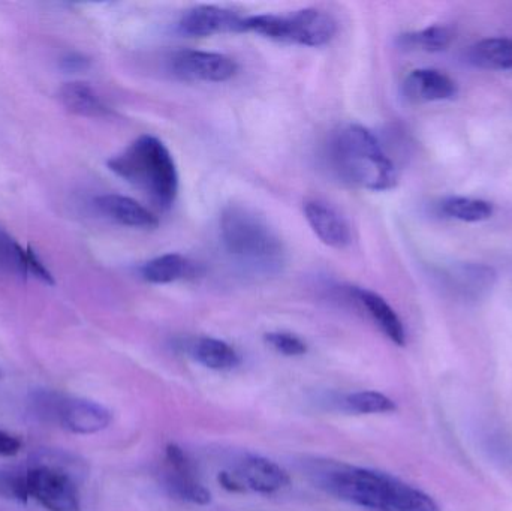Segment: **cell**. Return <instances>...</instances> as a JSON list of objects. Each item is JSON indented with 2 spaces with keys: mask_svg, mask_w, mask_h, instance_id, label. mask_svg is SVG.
Masks as SVG:
<instances>
[{
  "mask_svg": "<svg viewBox=\"0 0 512 511\" xmlns=\"http://www.w3.org/2000/svg\"><path fill=\"white\" fill-rule=\"evenodd\" d=\"M222 246L234 263L259 276H276L286 264L279 234L245 204H228L219 218Z\"/></svg>",
  "mask_w": 512,
  "mask_h": 511,
  "instance_id": "obj_1",
  "label": "cell"
},
{
  "mask_svg": "<svg viewBox=\"0 0 512 511\" xmlns=\"http://www.w3.org/2000/svg\"><path fill=\"white\" fill-rule=\"evenodd\" d=\"M334 173L349 185L382 192L396 188L399 173L370 129L358 123L342 126L328 144Z\"/></svg>",
  "mask_w": 512,
  "mask_h": 511,
  "instance_id": "obj_2",
  "label": "cell"
},
{
  "mask_svg": "<svg viewBox=\"0 0 512 511\" xmlns=\"http://www.w3.org/2000/svg\"><path fill=\"white\" fill-rule=\"evenodd\" d=\"M328 489L342 500L376 511H441L426 492L379 471L343 468L328 474Z\"/></svg>",
  "mask_w": 512,
  "mask_h": 511,
  "instance_id": "obj_3",
  "label": "cell"
},
{
  "mask_svg": "<svg viewBox=\"0 0 512 511\" xmlns=\"http://www.w3.org/2000/svg\"><path fill=\"white\" fill-rule=\"evenodd\" d=\"M117 176L146 192L156 206L170 209L176 203L180 176L176 161L164 141L153 135H141L122 153L108 161Z\"/></svg>",
  "mask_w": 512,
  "mask_h": 511,
  "instance_id": "obj_4",
  "label": "cell"
},
{
  "mask_svg": "<svg viewBox=\"0 0 512 511\" xmlns=\"http://www.w3.org/2000/svg\"><path fill=\"white\" fill-rule=\"evenodd\" d=\"M245 32L286 44L322 47L334 38L333 15L318 8H304L288 15L259 14L245 17Z\"/></svg>",
  "mask_w": 512,
  "mask_h": 511,
  "instance_id": "obj_5",
  "label": "cell"
},
{
  "mask_svg": "<svg viewBox=\"0 0 512 511\" xmlns=\"http://www.w3.org/2000/svg\"><path fill=\"white\" fill-rule=\"evenodd\" d=\"M36 413L50 422H56L65 431L78 435H92L110 426L111 413L95 401L66 398L57 393H39L35 398Z\"/></svg>",
  "mask_w": 512,
  "mask_h": 511,
  "instance_id": "obj_6",
  "label": "cell"
},
{
  "mask_svg": "<svg viewBox=\"0 0 512 511\" xmlns=\"http://www.w3.org/2000/svg\"><path fill=\"white\" fill-rule=\"evenodd\" d=\"M26 486L29 497L35 498L50 511L80 510V494L72 477L60 468H32L26 473Z\"/></svg>",
  "mask_w": 512,
  "mask_h": 511,
  "instance_id": "obj_7",
  "label": "cell"
},
{
  "mask_svg": "<svg viewBox=\"0 0 512 511\" xmlns=\"http://www.w3.org/2000/svg\"><path fill=\"white\" fill-rule=\"evenodd\" d=\"M171 69L177 77L203 83H224L239 71L236 60L213 51L182 50L171 59Z\"/></svg>",
  "mask_w": 512,
  "mask_h": 511,
  "instance_id": "obj_8",
  "label": "cell"
},
{
  "mask_svg": "<svg viewBox=\"0 0 512 511\" xmlns=\"http://www.w3.org/2000/svg\"><path fill=\"white\" fill-rule=\"evenodd\" d=\"M179 32L195 38H206L218 33L245 32V17H240L237 12L222 6H195L180 18Z\"/></svg>",
  "mask_w": 512,
  "mask_h": 511,
  "instance_id": "obj_9",
  "label": "cell"
},
{
  "mask_svg": "<svg viewBox=\"0 0 512 511\" xmlns=\"http://www.w3.org/2000/svg\"><path fill=\"white\" fill-rule=\"evenodd\" d=\"M304 218L325 245L345 249L351 245L352 234L346 219L327 201L309 200L303 206Z\"/></svg>",
  "mask_w": 512,
  "mask_h": 511,
  "instance_id": "obj_10",
  "label": "cell"
},
{
  "mask_svg": "<svg viewBox=\"0 0 512 511\" xmlns=\"http://www.w3.org/2000/svg\"><path fill=\"white\" fill-rule=\"evenodd\" d=\"M403 96L414 104L453 101L459 95L456 81L438 69H415L402 84Z\"/></svg>",
  "mask_w": 512,
  "mask_h": 511,
  "instance_id": "obj_11",
  "label": "cell"
},
{
  "mask_svg": "<svg viewBox=\"0 0 512 511\" xmlns=\"http://www.w3.org/2000/svg\"><path fill=\"white\" fill-rule=\"evenodd\" d=\"M346 296L354 300L358 308L366 311V314L375 321L376 326L384 332V335L390 341H393L399 347L406 344L405 326H403L397 312L391 308L390 303L384 297L360 287L346 288Z\"/></svg>",
  "mask_w": 512,
  "mask_h": 511,
  "instance_id": "obj_12",
  "label": "cell"
},
{
  "mask_svg": "<svg viewBox=\"0 0 512 511\" xmlns=\"http://www.w3.org/2000/svg\"><path fill=\"white\" fill-rule=\"evenodd\" d=\"M95 203L105 216L125 227L141 228V230L158 228L159 219L134 198L107 194L96 198Z\"/></svg>",
  "mask_w": 512,
  "mask_h": 511,
  "instance_id": "obj_13",
  "label": "cell"
},
{
  "mask_svg": "<svg viewBox=\"0 0 512 511\" xmlns=\"http://www.w3.org/2000/svg\"><path fill=\"white\" fill-rule=\"evenodd\" d=\"M243 485L259 494H273L289 483V476L276 462L261 456H248L240 464L239 474Z\"/></svg>",
  "mask_w": 512,
  "mask_h": 511,
  "instance_id": "obj_14",
  "label": "cell"
},
{
  "mask_svg": "<svg viewBox=\"0 0 512 511\" xmlns=\"http://www.w3.org/2000/svg\"><path fill=\"white\" fill-rule=\"evenodd\" d=\"M59 99L63 107L71 113L84 117L110 116V107L104 104L98 93L83 81L65 83L59 90Z\"/></svg>",
  "mask_w": 512,
  "mask_h": 511,
  "instance_id": "obj_15",
  "label": "cell"
},
{
  "mask_svg": "<svg viewBox=\"0 0 512 511\" xmlns=\"http://www.w3.org/2000/svg\"><path fill=\"white\" fill-rule=\"evenodd\" d=\"M448 282L459 293L466 296H480L492 290L496 282V272L493 267L486 264H457L448 270Z\"/></svg>",
  "mask_w": 512,
  "mask_h": 511,
  "instance_id": "obj_16",
  "label": "cell"
},
{
  "mask_svg": "<svg viewBox=\"0 0 512 511\" xmlns=\"http://www.w3.org/2000/svg\"><path fill=\"white\" fill-rule=\"evenodd\" d=\"M468 62L477 68L489 69V71L512 69V39H481L469 48Z\"/></svg>",
  "mask_w": 512,
  "mask_h": 511,
  "instance_id": "obj_17",
  "label": "cell"
},
{
  "mask_svg": "<svg viewBox=\"0 0 512 511\" xmlns=\"http://www.w3.org/2000/svg\"><path fill=\"white\" fill-rule=\"evenodd\" d=\"M192 353L201 365L213 371H230L240 363L239 353L221 339H198L192 347Z\"/></svg>",
  "mask_w": 512,
  "mask_h": 511,
  "instance_id": "obj_18",
  "label": "cell"
},
{
  "mask_svg": "<svg viewBox=\"0 0 512 511\" xmlns=\"http://www.w3.org/2000/svg\"><path fill=\"white\" fill-rule=\"evenodd\" d=\"M191 272V263L180 254H164L141 267V278L149 284L164 285L179 281Z\"/></svg>",
  "mask_w": 512,
  "mask_h": 511,
  "instance_id": "obj_19",
  "label": "cell"
},
{
  "mask_svg": "<svg viewBox=\"0 0 512 511\" xmlns=\"http://www.w3.org/2000/svg\"><path fill=\"white\" fill-rule=\"evenodd\" d=\"M453 41V30L442 24H435L417 32L403 33L399 38L400 47L406 50L426 51V53H441L448 50Z\"/></svg>",
  "mask_w": 512,
  "mask_h": 511,
  "instance_id": "obj_20",
  "label": "cell"
},
{
  "mask_svg": "<svg viewBox=\"0 0 512 511\" xmlns=\"http://www.w3.org/2000/svg\"><path fill=\"white\" fill-rule=\"evenodd\" d=\"M442 215L463 222H483L492 218L493 204L480 198L447 197L439 204Z\"/></svg>",
  "mask_w": 512,
  "mask_h": 511,
  "instance_id": "obj_21",
  "label": "cell"
},
{
  "mask_svg": "<svg viewBox=\"0 0 512 511\" xmlns=\"http://www.w3.org/2000/svg\"><path fill=\"white\" fill-rule=\"evenodd\" d=\"M165 485L171 495L188 503L206 506L212 501L210 492L195 479L194 471L168 470Z\"/></svg>",
  "mask_w": 512,
  "mask_h": 511,
  "instance_id": "obj_22",
  "label": "cell"
},
{
  "mask_svg": "<svg viewBox=\"0 0 512 511\" xmlns=\"http://www.w3.org/2000/svg\"><path fill=\"white\" fill-rule=\"evenodd\" d=\"M346 410L357 414H384L397 410L396 402L379 392H358L343 401Z\"/></svg>",
  "mask_w": 512,
  "mask_h": 511,
  "instance_id": "obj_23",
  "label": "cell"
},
{
  "mask_svg": "<svg viewBox=\"0 0 512 511\" xmlns=\"http://www.w3.org/2000/svg\"><path fill=\"white\" fill-rule=\"evenodd\" d=\"M265 341L283 356L297 357L307 353V345L291 333L273 332L265 335Z\"/></svg>",
  "mask_w": 512,
  "mask_h": 511,
  "instance_id": "obj_24",
  "label": "cell"
},
{
  "mask_svg": "<svg viewBox=\"0 0 512 511\" xmlns=\"http://www.w3.org/2000/svg\"><path fill=\"white\" fill-rule=\"evenodd\" d=\"M24 269H26V276L32 273L36 278L44 281L45 284H54L53 275H51L50 270L42 264V261L39 260L38 255L32 251V248L26 249V255H24Z\"/></svg>",
  "mask_w": 512,
  "mask_h": 511,
  "instance_id": "obj_25",
  "label": "cell"
},
{
  "mask_svg": "<svg viewBox=\"0 0 512 511\" xmlns=\"http://www.w3.org/2000/svg\"><path fill=\"white\" fill-rule=\"evenodd\" d=\"M90 60L80 53H68L60 60V68L65 72H83L89 69Z\"/></svg>",
  "mask_w": 512,
  "mask_h": 511,
  "instance_id": "obj_26",
  "label": "cell"
},
{
  "mask_svg": "<svg viewBox=\"0 0 512 511\" xmlns=\"http://www.w3.org/2000/svg\"><path fill=\"white\" fill-rule=\"evenodd\" d=\"M21 450V443L12 435L0 431V456H15Z\"/></svg>",
  "mask_w": 512,
  "mask_h": 511,
  "instance_id": "obj_27",
  "label": "cell"
},
{
  "mask_svg": "<svg viewBox=\"0 0 512 511\" xmlns=\"http://www.w3.org/2000/svg\"><path fill=\"white\" fill-rule=\"evenodd\" d=\"M219 483L230 492L245 491V485H243L242 480H240V477L236 476V474L222 473L221 476H219Z\"/></svg>",
  "mask_w": 512,
  "mask_h": 511,
  "instance_id": "obj_28",
  "label": "cell"
}]
</instances>
